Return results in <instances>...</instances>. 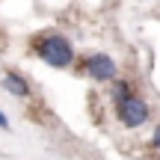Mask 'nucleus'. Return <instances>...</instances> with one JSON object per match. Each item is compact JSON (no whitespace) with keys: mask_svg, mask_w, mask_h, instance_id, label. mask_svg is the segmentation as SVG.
Segmentation results:
<instances>
[{"mask_svg":"<svg viewBox=\"0 0 160 160\" xmlns=\"http://www.w3.org/2000/svg\"><path fill=\"white\" fill-rule=\"evenodd\" d=\"M116 116H119V122H122L125 128H139V125L148 122V104H145L142 98L131 95L125 104L116 107Z\"/></svg>","mask_w":160,"mask_h":160,"instance_id":"obj_2","label":"nucleus"},{"mask_svg":"<svg viewBox=\"0 0 160 160\" xmlns=\"http://www.w3.org/2000/svg\"><path fill=\"white\" fill-rule=\"evenodd\" d=\"M0 128H9V119H6L3 113H0Z\"/></svg>","mask_w":160,"mask_h":160,"instance_id":"obj_7","label":"nucleus"},{"mask_svg":"<svg viewBox=\"0 0 160 160\" xmlns=\"http://www.w3.org/2000/svg\"><path fill=\"white\" fill-rule=\"evenodd\" d=\"M3 86L12 92V95H21V98H27L30 95V86H27V80H24L18 71H6V77H3Z\"/></svg>","mask_w":160,"mask_h":160,"instance_id":"obj_4","label":"nucleus"},{"mask_svg":"<svg viewBox=\"0 0 160 160\" xmlns=\"http://www.w3.org/2000/svg\"><path fill=\"white\" fill-rule=\"evenodd\" d=\"M86 74L92 80H98V83H110L119 74V65L110 53H89L86 57Z\"/></svg>","mask_w":160,"mask_h":160,"instance_id":"obj_3","label":"nucleus"},{"mask_svg":"<svg viewBox=\"0 0 160 160\" xmlns=\"http://www.w3.org/2000/svg\"><path fill=\"white\" fill-rule=\"evenodd\" d=\"M151 145H154V148L160 151V128H157V131H154V137H151Z\"/></svg>","mask_w":160,"mask_h":160,"instance_id":"obj_6","label":"nucleus"},{"mask_svg":"<svg viewBox=\"0 0 160 160\" xmlns=\"http://www.w3.org/2000/svg\"><path fill=\"white\" fill-rule=\"evenodd\" d=\"M128 98H131V83L116 80V86H113V101H116V107H119V104H125Z\"/></svg>","mask_w":160,"mask_h":160,"instance_id":"obj_5","label":"nucleus"},{"mask_svg":"<svg viewBox=\"0 0 160 160\" xmlns=\"http://www.w3.org/2000/svg\"><path fill=\"white\" fill-rule=\"evenodd\" d=\"M33 48H36V53H39L48 65H53V68H65V65H71V59H74V48H71V42L65 39L62 33H42V36H36Z\"/></svg>","mask_w":160,"mask_h":160,"instance_id":"obj_1","label":"nucleus"}]
</instances>
